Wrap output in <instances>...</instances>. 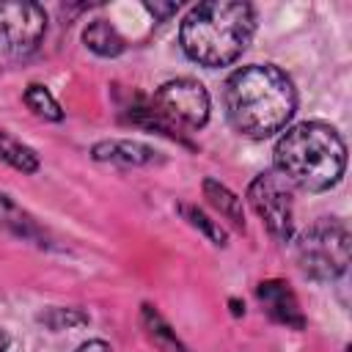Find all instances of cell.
<instances>
[{"label": "cell", "mask_w": 352, "mask_h": 352, "mask_svg": "<svg viewBox=\"0 0 352 352\" xmlns=\"http://www.w3.org/2000/svg\"><path fill=\"white\" fill-rule=\"evenodd\" d=\"M223 102L226 116L239 135L264 140L292 121L297 110V91L292 77L278 66L250 63L226 80Z\"/></svg>", "instance_id": "cell-1"}, {"label": "cell", "mask_w": 352, "mask_h": 352, "mask_svg": "<svg viewBox=\"0 0 352 352\" xmlns=\"http://www.w3.org/2000/svg\"><path fill=\"white\" fill-rule=\"evenodd\" d=\"M346 168V146L324 121L289 126L275 143V170L300 190L324 192L336 187Z\"/></svg>", "instance_id": "cell-3"}, {"label": "cell", "mask_w": 352, "mask_h": 352, "mask_svg": "<svg viewBox=\"0 0 352 352\" xmlns=\"http://www.w3.org/2000/svg\"><path fill=\"white\" fill-rule=\"evenodd\" d=\"M77 352H113V349L104 341H85V344L77 346Z\"/></svg>", "instance_id": "cell-18"}, {"label": "cell", "mask_w": 352, "mask_h": 352, "mask_svg": "<svg viewBox=\"0 0 352 352\" xmlns=\"http://www.w3.org/2000/svg\"><path fill=\"white\" fill-rule=\"evenodd\" d=\"M179 212L187 217V223L190 226H195V228H201L214 245H226V231L217 226V223H212L201 209H195V206H187V204H179Z\"/></svg>", "instance_id": "cell-16"}, {"label": "cell", "mask_w": 352, "mask_h": 352, "mask_svg": "<svg viewBox=\"0 0 352 352\" xmlns=\"http://www.w3.org/2000/svg\"><path fill=\"white\" fill-rule=\"evenodd\" d=\"M248 201L275 239H280V242L292 239V231H294L292 184L278 170L258 173L248 187Z\"/></svg>", "instance_id": "cell-6"}, {"label": "cell", "mask_w": 352, "mask_h": 352, "mask_svg": "<svg viewBox=\"0 0 352 352\" xmlns=\"http://www.w3.org/2000/svg\"><path fill=\"white\" fill-rule=\"evenodd\" d=\"M143 327H146L148 338H151L162 352H187V346L170 333V327L162 322V316H160L151 305H143Z\"/></svg>", "instance_id": "cell-12"}, {"label": "cell", "mask_w": 352, "mask_h": 352, "mask_svg": "<svg viewBox=\"0 0 352 352\" xmlns=\"http://www.w3.org/2000/svg\"><path fill=\"white\" fill-rule=\"evenodd\" d=\"M160 129H201L209 118V94L198 80L179 77L160 85L146 110Z\"/></svg>", "instance_id": "cell-5"}, {"label": "cell", "mask_w": 352, "mask_h": 352, "mask_svg": "<svg viewBox=\"0 0 352 352\" xmlns=\"http://www.w3.org/2000/svg\"><path fill=\"white\" fill-rule=\"evenodd\" d=\"M204 192H206V198L212 201V206H217L236 228H245V214H242V204H239V198L231 192V190H226L223 184H217V182H212V179H206L204 182Z\"/></svg>", "instance_id": "cell-13"}, {"label": "cell", "mask_w": 352, "mask_h": 352, "mask_svg": "<svg viewBox=\"0 0 352 352\" xmlns=\"http://www.w3.org/2000/svg\"><path fill=\"white\" fill-rule=\"evenodd\" d=\"M256 297H258V302L264 305V311L275 322H280L286 327H294V330L305 327V316H302L300 302H297L294 292L289 289V283H283V280H261L258 289H256Z\"/></svg>", "instance_id": "cell-8"}, {"label": "cell", "mask_w": 352, "mask_h": 352, "mask_svg": "<svg viewBox=\"0 0 352 352\" xmlns=\"http://www.w3.org/2000/svg\"><path fill=\"white\" fill-rule=\"evenodd\" d=\"M47 33V14L38 3H0V58H28Z\"/></svg>", "instance_id": "cell-7"}, {"label": "cell", "mask_w": 352, "mask_h": 352, "mask_svg": "<svg viewBox=\"0 0 352 352\" xmlns=\"http://www.w3.org/2000/svg\"><path fill=\"white\" fill-rule=\"evenodd\" d=\"M25 104H28L38 118H47V121H60V118H63L60 104L55 102V96H52L44 85H28V91H25Z\"/></svg>", "instance_id": "cell-14"}, {"label": "cell", "mask_w": 352, "mask_h": 352, "mask_svg": "<svg viewBox=\"0 0 352 352\" xmlns=\"http://www.w3.org/2000/svg\"><path fill=\"white\" fill-rule=\"evenodd\" d=\"M256 16L248 3L209 0L187 11L179 28V44L184 55L206 69L234 63L250 44Z\"/></svg>", "instance_id": "cell-2"}, {"label": "cell", "mask_w": 352, "mask_h": 352, "mask_svg": "<svg viewBox=\"0 0 352 352\" xmlns=\"http://www.w3.org/2000/svg\"><path fill=\"white\" fill-rule=\"evenodd\" d=\"M0 226L8 228V231H14V234H19V236H36L33 220L8 195H3V192H0Z\"/></svg>", "instance_id": "cell-15"}, {"label": "cell", "mask_w": 352, "mask_h": 352, "mask_svg": "<svg viewBox=\"0 0 352 352\" xmlns=\"http://www.w3.org/2000/svg\"><path fill=\"white\" fill-rule=\"evenodd\" d=\"M0 157H3L11 168H16V170H22V173H36V170H38V157H36V151L28 148L25 143H19L16 138H11L3 126H0Z\"/></svg>", "instance_id": "cell-11"}, {"label": "cell", "mask_w": 352, "mask_h": 352, "mask_svg": "<svg viewBox=\"0 0 352 352\" xmlns=\"http://www.w3.org/2000/svg\"><path fill=\"white\" fill-rule=\"evenodd\" d=\"M6 349H8V336L0 330V352H6Z\"/></svg>", "instance_id": "cell-19"}, {"label": "cell", "mask_w": 352, "mask_h": 352, "mask_svg": "<svg viewBox=\"0 0 352 352\" xmlns=\"http://www.w3.org/2000/svg\"><path fill=\"white\" fill-rule=\"evenodd\" d=\"M297 264L314 280H333L349 264V231L338 220H316L297 239Z\"/></svg>", "instance_id": "cell-4"}, {"label": "cell", "mask_w": 352, "mask_h": 352, "mask_svg": "<svg viewBox=\"0 0 352 352\" xmlns=\"http://www.w3.org/2000/svg\"><path fill=\"white\" fill-rule=\"evenodd\" d=\"M94 157L96 160H121V162H135V165H143V162H151L154 160V151L143 143H129V140H113V143H99L94 148Z\"/></svg>", "instance_id": "cell-10"}, {"label": "cell", "mask_w": 352, "mask_h": 352, "mask_svg": "<svg viewBox=\"0 0 352 352\" xmlns=\"http://www.w3.org/2000/svg\"><path fill=\"white\" fill-rule=\"evenodd\" d=\"M82 41H85V47H88L91 52H96V55H102V58H116V55L124 52V38H121V33H118L107 19H94V22L85 28Z\"/></svg>", "instance_id": "cell-9"}, {"label": "cell", "mask_w": 352, "mask_h": 352, "mask_svg": "<svg viewBox=\"0 0 352 352\" xmlns=\"http://www.w3.org/2000/svg\"><path fill=\"white\" fill-rule=\"evenodd\" d=\"M146 8L154 14V19H168L170 14H176V6L173 3H165V6L162 3H148Z\"/></svg>", "instance_id": "cell-17"}]
</instances>
